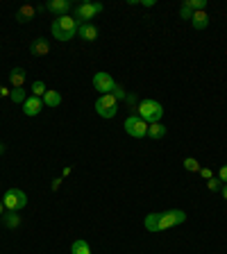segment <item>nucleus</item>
I'll return each mask as SVG.
<instances>
[{
  "label": "nucleus",
  "mask_w": 227,
  "mask_h": 254,
  "mask_svg": "<svg viewBox=\"0 0 227 254\" xmlns=\"http://www.w3.org/2000/svg\"><path fill=\"white\" fill-rule=\"evenodd\" d=\"M2 152H5V143L0 141V154H2Z\"/></svg>",
  "instance_id": "f704fd0d"
},
{
  "label": "nucleus",
  "mask_w": 227,
  "mask_h": 254,
  "mask_svg": "<svg viewBox=\"0 0 227 254\" xmlns=\"http://www.w3.org/2000/svg\"><path fill=\"white\" fill-rule=\"evenodd\" d=\"M136 113L141 116L143 120H146L148 125L152 123H161V118H164V107H161V102L157 100H141L139 102V107H136Z\"/></svg>",
  "instance_id": "f03ea898"
},
{
  "label": "nucleus",
  "mask_w": 227,
  "mask_h": 254,
  "mask_svg": "<svg viewBox=\"0 0 227 254\" xmlns=\"http://www.w3.org/2000/svg\"><path fill=\"white\" fill-rule=\"evenodd\" d=\"M125 132L130 136H134V139H143V136H148V123L139 116V113H130L127 118H125L123 123Z\"/></svg>",
  "instance_id": "423d86ee"
},
{
  "label": "nucleus",
  "mask_w": 227,
  "mask_h": 254,
  "mask_svg": "<svg viewBox=\"0 0 227 254\" xmlns=\"http://www.w3.org/2000/svg\"><path fill=\"white\" fill-rule=\"evenodd\" d=\"M198 173H200V175H202V180H207V181H209V180H211V177H214V173H211V170H209V168H200V170H198Z\"/></svg>",
  "instance_id": "c85d7f7f"
},
{
  "label": "nucleus",
  "mask_w": 227,
  "mask_h": 254,
  "mask_svg": "<svg viewBox=\"0 0 227 254\" xmlns=\"http://www.w3.org/2000/svg\"><path fill=\"white\" fill-rule=\"evenodd\" d=\"M41 100H43V107L55 109V107H59V105H62V93H59V91H50V89H48Z\"/></svg>",
  "instance_id": "dca6fc26"
},
{
  "label": "nucleus",
  "mask_w": 227,
  "mask_h": 254,
  "mask_svg": "<svg viewBox=\"0 0 227 254\" xmlns=\"http://www.w3.org/2000/svg\"><path fill=\"white\" fill-rule=\"evenodd\" d=\"M45 91H48V86H45L41 79H37V82L32 84V96H34V98H43Z\"/></svg>",
  "instance_id": "5701e85b"
},
{
  "label": "nucleus",
  "mask_w": 227,
  "mask_h": 254,
  "mask_svg": "<svg viewBox=\"0 0 227 254\" xmlns=\"http://www.w3.org/2000/svg\"><path fill=\"white\" fill-rule=\"evenodd\" d=\"M59 184H62V180H55V181H52V191H57V188H59Z\"/></svg>",
  "instance_id": "2f4dec72"
},
{
  "label": "nucleus",
  "mask_w": 227,
  "mask_h": 254,
  "mask_svg": "<svg viewBox=\"0 0 227 254\" xmlns=\"http://www.w3.org/2000/svg\"><path fill=\"white\" fill-rule=\"evenodd\" d=\"M30 52H32L34 57H45L50 55V43L45 39H34L32 43H30Z\"/></svg>",
  "instance_id": "ddd939ff"
},
{
  "label": "nucleus",
  "mask_w": 227,
  "mask_h": 254,
  "mask_svg": "<svg viewBox=\"0 0 227 254\" xmlns=\"http://www.w3.org/2000/svg\"><path fill=\"white\" fill-rule=\"evenodd\" d=\"M221 191H223V198L227 200V184H223V188H221Z\"/></svg>",
  "instance_id": "473e14b6"
},
{
  "label": "nucleus",
  "mask_w": 227,
  "mask_h": 254,
  "mask_svg": "<svg viewBox=\"0 0 227 254\" xmlns=\"http://www.w3.org/2000/svg\"><path fill=\"white\" fill-rule=\"evenodd\" d=\"M100 11H102L100 2H79L75 7L73 18L77 21V25H84V23H91V18H96Z\"/></svg>",
  "instance_id": "7ed1b4c3"
},
{
  "label": "nucleus",
  "mask_w": 227,
  "mask_h": 254,
  "mask_svg": "<svg viewBox=\"0 0 227 254\" xmlns=\"http://www.w3.org/2000/svg\"><path fill=\"white\" fill-rule=\"evenodd\" d=\"M191 25L195 30H207V25H209V16H207V11H195L191 18Z\"/></svg>",
  "instance_id": "a211bd4d"
},
{
  "label": "nucleus",
  "mask_w": 227,
  "mask_h": 254,
  "mask_svg": "<svg viewBox=\"0 0 227 254\" xmlns=\"http://www.w3.org/2000/svg\"><path fill=\"white\" fill-rule=\"evenodd\" d=\"M0 50H2V45H0Z\"/></svg>",
  "instance_id": "c9c22d12"
},
{
  "label": "nucleus",
  "mask_w": 227,
  "mask_h": 254,
  "mask_svg": "<svg viewBox=\"0 0 227 254\" xmlns=\"http://www.w3.org/2000/svg\"><path fill=\"white\" fill-rule=\"evenodd\" d=\"M218 180L225 181V184H227V164H223V166H221V170H218Z\"/></svg>",
  "instance_id": "cd10ccee"
},
{
  "label": "nucleus",
  "mask_w": 227,
  "mask_h": 254,
  "mask_svg": "<svg viewBox=\"0 0 227 254\" xmlns=\"http://www.w3.org/2000/svg\"><path fill=\"white\" fill-rule=\"evenodd\" d=\"M9 93H11V91H9V89H7V86H5V84H0V98H5V96H9Z\"/></svg>",
  "instance_id": "c756f323"
},
{
  "label": "nucleus",
  "mask_w": 227,
  "mask_h": 254,
  "mask_svg": "<svg viewBox=\"0 0 227 254\" xmlns=\"http://www.w3.org/2000/svg\"><path fill=\"white\" fill-rule=\"evenodd\" d=\"M77 36L82 41H96L98 39V28H96V25H91V23L77 25Z\"/></svg>",
  "instance_id": "f8f14e48"
},
{
  "label": "nucleus",
  "mask_w": 227,
  "mask_h": 254,
  "mask_svg": "<svg viewBox=\"0 0 227 254\" xmlns=\"http://www.w3.org/2000/svg\"><path fill=\"white\" fill-rule=\"evenodd\" d=\"M37 11H39L37 5H23L21 9L16 11V21L18 23H30L34 16H37Z\"/></svg>",
  "instance_id": "4468645a"
},
{
  "label": "nucleus",
  "mask_w": 227,
  "mask_h": 254,
  "mask_svg": "<svg viewBox=\"0 0 227 254\" xmlns=\"http://www.w3.org/2000/svg\"><path fill=\"white\" fill-rule=\"evenodd\" d=\"M0 220H2V225H5L7 229H16V227L21 225V214H18V211H5V214L0 216Z\"/></svg>",
  "instance_id": "2eb2a0df"
},
{
  "label": "nucleus",
  "mask_w": 227,
  "mask_h": 254,
  "mask_svg": "<svg viewBox=\"0 0 227 254\" xmlns=\"http://www.w3.org/2000/svg\"><path fill=\"white\" fill-rule=\"evenodd\" d=\"M114 84H116V82H114V77L109 73H102V71H100V73L93 75V89L100 91V96H105V93H112Z\"/></svg>",
  "instance_id": "6e6552de"
},
{
  "label": "nucleus",
  "mask_w": 227,
  "mask_h": 254,
  "mask_svg": "<svg viewBox=\"0 0 227 254\" xmlns=\"http://www.w3.org/2000/svg\"><path fill=\"white\" fill-rule=\"evenodd\" d=\"M207 188H209V191H221V188H223V181L221 180H218V177H211V180L209 181H207Z\"/></svg>",
  "instance_id": "a878e982"
},
{
  "label": "nucleus",
  "mask_w": 227,
  "mask_h": 254,
  "mask_svg": "<svg viewBox=\"0 0 227 254\" xmlns=\"http://www.w3.org/2000/svg\"><path fill=\"white\" fill-rule=\"evenodd\" d=\"M2 204H5L7 211H23L28 207V195L21 188H9L2 198Z\"/></svg>",
  "instance_id": "39448f33"
},
{
  "label": "nucleus",
  "mask_w": 227,
  "mask_h": 254,
  "mask_svg": "<svg viewBox=\"0 0 227 254\" xmlns=\"http://www.w3.org/2000/svg\"><path fill=\"white\" fill-rule=\"evenodd\" d=\"M182 222H187V214L182 209H170L166 214H161V218H159V232H166V229L182 225Z\"/></svg>",
  "instance_id": "0eeeda50"
},
{
  "label": "nucleus",
  "mask_w": 227,
  "mask_h": 254,
  "mask_svg": "<svg viewBox=\"0 0 227 254\" xmlns=\"http://www.w3.org/2000/svg\"><path fill=\"white\" fill-rule=\"evenodd\" d=\"M141 5L143 7H154L157 5V0H141Z\"/></svg>",
  "instance_id": "7c9ffc66"
},
{
  "label": "nucleus",
  "mask_w": 227,
  "mask_h": 254,
  "mask_svg": "<svg viewBox=\"0 0 227 254\" xmlns=\"http://www.w3.org/2000/svg\"><path fill=\"white\" fill-rule=\"evenodd\" d=\"M125 102H127V105H130L132 109H136V107H139V102H141V100L136 98V93H127V96H125Z\"/></svg>",
  "instance_id": "bb28decb"
},
{
  "label": "nucleus",
  "mask_w": 227,
  "mask_h": 254,
  "mask_svg": "<svg viewBox=\"0 0 227 254\" xmlns=\"http://www.w3.org/2000/svg\"><path fill=\"white\" fill-rule=\"evenodd\" d=\"M50 32L57 41H71L73 36H77V21L73 16H59L52 21Z\"/></svg>",
  "instance_id": "f257e3e1"
},
{
  "label": "nucleus",
  "mask_w": 227,
  "mask_h": 254,
  "mask_svg": "<svg viewBox=\"0 0 227 254\" xmlns=\"http://www.w3.org/2000/svg\"><path fill=\"white\" fill-rule=\"evenodd\" d=\"M41 109H43V100H41V98L30 96L28 100L23 102V113H25V116H39Z\"/></svg>",
  "instance_id": "9d476101"
},
{
  "label": "nucleus",
  "mask_w": 227,
  "mask_h": 254,
  "mask_svg": "<svg viewBox=\"0 0 227 254\" xmlns=\"http://www.w3.org/2000/svg\"><path fill=\"white\" fill-rule=\"evenodd\" d=\"M5 214V204H2V200H0V216Z\"/></svg>",
  "instance_id": "72a5a7b5"
},
{
  "label": "nucleus",
  "mask_w": 227,
  "mask_h": 254,
  "mask_svg": "<svg viewBox=\"0 0 227 254\" xmlns=\"http://www.w3.org/2000/svg\"><path fill=\"white\" fill-rule=\"evenodd\" d=\"M184 168H187L189 173H198L202 166L198 164V159H195V157H187V159H184Z\"/></svg>",
  "instance_id": "b1692460"
},
{
  "label": "nucleus",
  "mask_w": 227,
  "mask_h": 254,
  "mask_svg": "<svg viewBox=\"0 0 227 254\" xmlns=\"http://www.w3.org/2000/svg\"><path fill=\"white\" fill-rule=\"evenodd\" d=\"M96 113L100 118H114L118 113V100L112 93H105L96 100Z\"/></svg>",
  "instance_id": "20e7f679"
},
{
  "label": "nucleus",
  "mask_w": 227,
  "mask_h": 254,
  "mask_svg": "<svg viewBox=\"0 0 227 254\" xmlns=\"http://www.w3.org/2000/svg\"><path fill=\"white\" fill-rule=\"evenodd\" d=\"M71 0H50L48 5H45V9L48 11H52L57 18L59 16H68V11H71Z\"/></svg>",
  "instance_id": "1a4fd4ad"
},
{
  "label": "nucleus",
  "mask_w": 227,
  "mask_h": 254,
  "mask_svg": "<svg viewBox=\"0 0 227 254\" xmlns=\"http://www.w3.org/2000/svg\"><path fill=\"white\" fill-rule=\"evenodd\" d=\"M166 132H168V127H166L164 123H152V125H148V136H150V139H154V141L164 139Z\"/></svg>",
  "instance_id": "f3484780"
},
{
  "label": "nucleus",
  "mask_w": 227,
  "mask_h": 254,
  "mask_svg": "<svg viewBox=\"0 0 227 254\" xmlns=\"http://www.w3.org/2000/svg\"><path fill=\"white\" fill-rule=\"evenodd\" d=\"M9 100H11V102H16V105H23V102L28 100V96H25V91H23V89H11Z\"/></svg>",
  "instance_id": "412c9836"
},
{
  "label": "nucleus",
  "mask_w": 227,
  "mask_h": 254,
  "mask_svg": "<svg viewBox=\"0 0 227 254\" xmlns=\"http://www.w3.org/2000/svg\"><path fill=\"white\" fill-rule=\"evenodd\" d=\"M193 14H195V11H193L191 2H189V0H184V2L180 5V16H182V18H189V21H191Z\"/></svg>",
  "instance_id": "4be33fe9"
},
{
  "label": "nucleus",
  "mask_w": 227,
  "mask_h": 254,
  "mask_svg": "<svg viewBox=\"0 0 227 254\" xmlns=\"http://www.w3.org/2000/svg\"><path fill=\"white\" fill-rule=\"evenodd\" d=\"M159 218H161V214H148L146 216V229L148 232H159Z\"/></svg>",
  "instance_id": "6ab92c4d"
},
{
  "label": "nucleus",
  "mask_w": 227,
  "mask_h": 254,
  "mask_svg": "<svg viewBox=\"0 0 227 254\" xmlns=\"http://www.w3.org/2000/svg\"><path fill=\"white\" fill-rule=\"evenodd\" d=\"M112 96L116 98V100H125V96H127V91H125V89H123V86H120V84H114Z\"/></svg>",
  "instance_id": "393cba45"
},
{
  "label": "nucleus",
  "mask_w": 227,
  "mask_h": 254,
  "mask_svg": "<svg viewBox=\"0 0 227 254\" xmlns=\"http://www.w3.org/2000/svg\"><path fill=\"white\" fill-rule=\"evenodd\" d=\"M25 77H28V73H25L21 66L11 68V71H9V84H11V89H23V84H25Z\"/></svg>",
  "instance_id": "9b49d317"
},
{
  "label": "nucleus",
  "mask_w": 227,
  "mask_h": 254,
  "mask_svg": "<svg viewBox=\"0 0 227 254\" xmlns=\"http://www.w3.org/2000/svg\"><path fill=\"white\" fill-rule=\"evenodd\" d=\"M71 254H91V248H89V243L86 241H75L73 243V248H71Z\"/></svg>",
  "instance_id": "aec40b11"
}]
</instances>
